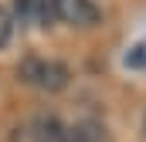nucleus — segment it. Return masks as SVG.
<instances>
[{
	"mask_svg": "<svg viewBox=\"0 0 146 142\" xmlns=\"http://www.w3.org/2000/svg\"><path fill=\"white\" fill-rule=\"evenodd\" d=\"M68 139L72 142H106V125L95 122V118H82L68 125Z\"/></svg>",
	"mask_w": 146,
	"mask_h": 142,
	"instance_id": "obj_4",
	"label": "nucleus"
},
{
	"mask_svg": "<svg viewBox=\"0 0 146 142\" xmlns=\"http://www.w3.org/2000/svg\"><path fill=\"white\" fill-rule=\"evenodd\" d=\"M143 139H146V115H143Z\"/></svg>",
	"mask_w": 146,
	"mask_h": 142,
	"instance_id": "obj_6",
	"label": "nucleus"
},
{
	"mask_svg": "<svg viewBox=\"0 0 146 142\" xmlns=\"http://www.w3.org/2000/svg\"><path fill=\"white\" fill-rule=\"evenodd\" d=\"M17 78L24 85H31L37 91H61L72 78L68 64L54 61V58H37V54H27L21 64H17Z\"/></svg>",
	"mask_w": 146,
	"mask_h": 142,
	"instance_id": "obj_1",
	"label": "nucleus"
},
{
	"mask_svg": "<svg viewBox=\"0 0 146 142\" xmlns=\"http://www.w3.org/2000/svg\"><path fill=\"white\" fill-rule=\"evenodd\" d=\"M48 10L54 20L68 27H95L102 20V10L95 0H48Z\"/></svg>",
	"mask_w": 146,
	"mask_h": 142,
	"instance_id": "obj_2",
	"label": "nucleus"
},
{
	"mask_svg": "<svg viewBox=\"0 0 146 142\" xmlns=\"http://www.w3.org/2000/svg\"><path fill=\"white\" fill-rule=\"evenodd\" d=\"M31 142H72L68 139V125H61L58 115H37L27 129Z\"/></svg>",
	"mask_w": 146,
	"mask_h": 142,
	"instance_id": "obj_3",
	"label": "nucleus"
},
{
	"mask_svg": "<svg viewBox=\"0 0 146 142\" xmlns=\"http://www.w3.org/2000/svg\"><path fill=\"white\" fill-rule=\"evenodd\" d=\"M14 37V14L7 7H0V47H7Z\"/></svg>",
	"mask_w": 146,
	"mask_h": 142,
	"instance_id": "obj_5",
	"label": "nucleus"
}]
</instances>
